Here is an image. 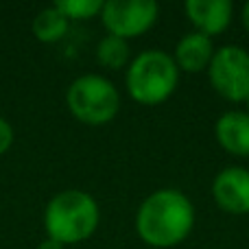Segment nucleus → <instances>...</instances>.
Wrapping results in <instances>:
<instances>
[{
  "label": "nucleus",
  "mask_w": 249,
  "mask_h": 249,
  "mask_svg": "<svg viewBox=\"0 0 249 249\" xmlns=\"http://www.w3.org/2000/svg\"><path fill=\"white\" fill-rule=\"evenodd\" d=\"M101 223V210L90 193L68 188L57 193L44 210L46 236L61 245H77L96 232Z\"/></svg>",
  "instance_id": "f03ea898"
},
{
  "label": "nucleus",
  "mask_w": 249,
  "mask_h": 249,
  "mask_svg": "<svg viewBox=\"0 0 249 249\" xmlns=\"http://www.w3.org/2000/svg\"><path fill=\"white\" fill-rule=\"evenodd\" d=\"M13 140H16V133H13V127L7 118L0 116V155H4L9 149L13 146Z\"/></svg>",
  "instance_id": "4468645a"
},
{
  "label": "nucleus",
  "mask_w": 249,
  "mask_h": 249,
  "mask_svg": "<svg viewBox=\"0 0 249 249\" xmlns=\"http://www.w3.org/2000/svg\"><path fill=\"white\" fill-rule=\"evenodd\" d=\"M37 249H64V245L61 243H57V241H53V238H44L42 243H39V247Z\"/></svg>",
  "instance_id": "2eb2a0df"
},
{
  "label": "nucleus",
  "mask_w": 249,
  "mask_h": 249,
  "mask_svg": "<svg viewBox=\"0 0 249 249\" xmlns=\"http://www.w3.org/2000/svg\"><path fill=\"white\" fill-rule=\"evenodd\" d=\"M210 86L221 99L230 103H245L249 99V51L243 46H221L208 66Z\"/></svg>",
  "instance_id": "39448f33"
},
{
  "label": "nucleus",
  "mask_w": 249,
  "mask_h": 249,
  "mask_svg": "<svg viewBox=\"0 0 249 249\" xmlns=\"http://www.w3.org/2000/svg\"><path fill=\"white\" fill-rule=\"evenodd\" d=\"M66 105L79 123L103 127L116 118L121 109V94L109 79L101 74H81L68 86Z\"/></svg>",
  "instance_id": "20e7f679"
},
{
  "label": "nucleus",
  "mask_w": 249,
  "mask_h": 249,
  "mask_svg": "<svg viewBox=\"0 0 249 249\" xmlns=\"http://www.w3.org/2000/svg\"><path fill=\"white\" fill-rule=\"evenodd\" d=\"M158 16L160 7L153 0H107L101 9V22L107 35L127 42L144 35L158 22Z\"/></svg>",
  "instance_id": "423d86ee"
},
{
  "label": "nucleus",
  "mask_w": 249,
  "mask_h": 249,
  "mask_svg": "<svg viewBox=\"0 0 249 249\" xmlns=\"http://www.w3.org/2000/svg\"><path fill=\"white\" fill-rule=\"evenodd\" d=\"M212 197L228 214H249V171L243 166H228L216 173L212 181Z\"/></svg>",
  "instance_id": "0eeeda50"
},
{
  "label": "nucleus",
  "mask_w": 249,
  "mask_h": 249,
  "mask_svg": "<svg viewBox=\"0 0 249 249\" xmlns=\"http://www.w3.org/2000/svg\"><path fill=\"white\" fill-rule=\"evenodd\" d=\"M214 44H212V37H206V35L193 33L184 35L179 42L175 44V51H173V61L179 68V72H188V74H197L208 70L212 57H214Z\"/></svg>",
  "instance_id": "1a4fd4ad"
},
{
  "label": "nucleus",
  "mask_w": 249,
  "mask_h": 249,
  "mask_svg": "<svg viewBox=\"0 0 249 249\" xmlns=\"http://www.w3.org/2000/svg\"><path fill=\"white\" fill-rule=\"evenodd\" d=\"M184 9L195 31L206 37H214L228 31L234 11L230 0H188Z\"/></svg>",
  "instance_id": "6e6552de"
},
{
  "label": "nucleus",
  "mask_w": 249,
  "mask_h": 249,
  "mask_svg": "<svg viewBox=\"0 0 249 249\" xmlns=\"http://www.w3.org/2000/svg\"><path fill=\"white\" fill-rule=\"evenodd\" d=\"M241 20H243V26H245V31L249 33V2H245V7H243V13H241Z\"/></svg>",
  "instance_id": "dca6fc26"
},
{
  "label": "nucleus",
  "mask_w": 249,
  "mask_h": 249,
  "mask_svg": "<svg viewBox=\"0 0 249 249\" xmlns=\"http://www.w3.org/2000/svg\"><path fill=\"white\" fill-rule=\"evenodd\" d=\"M70 22L66 20V16L59 11V9L53 4V7H46L33 18V35L37 42L42 44H57L66 37L68 33Z\"/></svg>",
  "instance_id": "9b49d317"
},
{
  "label": "nucleus",
  "mask_w": 249,
  "mask_h": 249,
  "mask_svg": "<svg viewBox=\"0 0 249 249\" xmlns=\"http://www.w3.org/2000/svg\"><path fill=\"white\" fill-rule=\"evenodd\" d=\"M55 7L59 9L66 16V20H92V18L101 16V9H103V0H59L55 2Z\"/></svg>",
  "instance_id": "ddd939ff"
},
{
  "label": "nucleus",
  "mask_w": 249,
  "mask_h": 249,
  "mask_svg": "<svg viewBox=\"0 0 249 249\" xmlns=\"http://www.w3.org/2000/svg\"><path fill=\"white\" fill-rule=\"evenodd\" d=\"M245 107H247V109H245V112H247V114H249V99H247V101H245Z\"/></svg>",
  "instance_id": "f3484780"
},
{
  "label": "nucleus",
  "mask_w": 249,
  "mask_h": 249,
  "mask_svg": "<svg viewBox=\"0 0 249 249\" xmlns=\"http://www.w3.org/2000/svg\"><path fill=\"white\" fill-rule=\"evenodd\" d=\"M129 42L114 35H105L96 46V61L107 70H121L129 64Z\"/></svg>",
  "instance_id": "f8f14e48"
},
{
  "label": "nucleus",
  "mask_w": 249,
  "mask_h": 249,
  "mask_svg": "<svg viewBox=\"0 0 249 249\" xmlns=\"http://www.w3.org/2000/svg\"><path fill=\"white\" fill-rule=\"evenodd\" d=\"M179 83V68L173 57L160 48H149L129 61L124 74L127 92L136 103L153 107L171 99Z\"/></svg>",
  "instance_id": "7ed1b4c3"
},
{
  "label": "nucleus",
  "mask_w": 249,
  "mask_h": 249,
  "mask_svg": "<svg viewBox=\"0 0 249 249\" xmlns=\"http://www.w3.org/2000/svg\"><path fill=\"white\" fill-rule=\"evenodd\" d=\"M214 136L221 149L236 158L249 155V114L241 109L225 112L214 124Z\"/></svg>",
  "instance_id": "9d476101"
},
{
  "label": "nucleus",
  "mask_w": 249,
  "mask_h": 249,
  "mask_svg": "<svg viewBox=\"0 0 249 249\" xmlns=\"http://www.w3.org/2000/svg\"><path fill=\"white\" fill-rule=\"evenodd\" d=\"M195 228V206L181 190L160 188L140 203L136 232L146 245L168 249L184 243Z\"/></svg>",
  "instance_id": "f257e3e1"
}]
</instances>
